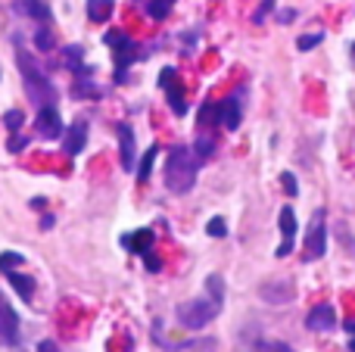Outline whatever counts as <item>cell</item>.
Returning a JSON list of instances; mask_svg holds the SVG:
<instances>
[{
	"label": "cell",
	"mask_w": 355,
	"mask_h": 352,
	"mask_svg": "<svg viewBox=\"0 0 355 352\" xmlns=\"http://www.w3.org/2000/svg\"><path fill=\"white\" fill-rule=\"evenodd\" d=\"M16 62H19V72H22V85H25V94H28L31 106H35V109H41V106H53L56 103V87H53V81L47 78V72L37 66L35 56H31L25 47H19Z\"/></svg>",
	"instance_id": "obj_1"
},
{
	"label": "cell",
	"mask_w": 355,
	"mask_h": 352,
	"mask_svg": "<svg viewBox=\"0 0 355 352\" xmlns=\"http://www.w3.org/2000/svg\"><path fill=\"white\" fill-rule=\"evenodd\" d=\"M196 175H200V159L190 147H172L166 159V187L172 193H190L196 184Z\"/></svg>",
	"instance_id": "obj_2"
},
{
	"label": "cell",
	"mask_w": 355,
	"mask_h": 352,
	"mask_svg": "<svg viewBox=\"0 0 355 352\" xmlns=\"http://www.w3.org/2000/svg\"><path fill=\"white\" fill-rule=\"evenodd\" d=\"M103 41L110 44L112 50V62H116V85H125L128 81V69L135 66L137 60H144V50L135 37H128L125 31H106Z\"/></svg>",
	"instance_id": "obj_3"
},
{
	"label": "cell",
	"mask_w": 355,
	"mask_h": 352,
	"mask_svg": "<svg viewBox=\"0 0 355 352\" xmlns=\"http://www.w3.org/2000/svg\"><path fill=\"white\" fill-rule=\"evenodd\" d=\"M221 309H225V303H218V299L212 297H196V299H187V303L178 306L175 318L181 328L187 331H202L209 322H215V318L221 315Z\"/></svg>",
	"instance_id": "obj_4"
},
{
	"label": "cell",
	"mask_w": 355,
	"mask_h": 352,
	"mask_svg": "<svg viewBox=\"0 0 355 352\" xmlns=\"http://www.w3.org/2000/svg\"><path fill=\"white\" fill-rule=\"evenodd\" d=\"M16 265H25V256L22 253H10V249H6V253H0V274L10 281V287L25 299V303H31V299H35V281H31L28 274L16 272Z\"/></svg>",
	"instance_id": "obj_5"
},
{
	"label": "cell",
	"mask_w": 355,
	"mask_h": 352,
	"mask_svg": "<svg viewBox=\"0 0 355 352\" xmlns=\"http://www.w3.org/2000/svg\"><path fill=\"white\" fill-rule=\"evenodd\" d=\"M324 253H327V228H324V209H318L306 231V240H302V262H318Z\"/></svg>",
	"instance_id": "obj_6"
},
{
	"label": "cell",
	"mask_w": 355,
	"mask_h": 352,
	"mask_svg": "<svg viewBox=\"0 0 355 352\" xmlns=\"http://www.w3.org/2000/svg\"><path fill=\"white\" fill-rule=\"evenodd\" d=\"M243 97L246 87H237L234 94H227L225 100H218V125L227 131H237L243 122Z\"/></svg>",
	"instance_id": "obj_7"
},
{
	"label": "cell",
	"mask_w": 355,
	"mask_h": 352,
	"mask_svg": "<svg viewBox=\"0 0 355 352\" xmlns=\"http://www.w3.org/2000/svg\"><path fill=\"white\" fill-rule=\"evenodd\" d=\"M35 131H37V137H44V141H60L62 137L66 125H62V116H60V109H56V103L53 106H41V109H37Z\"/></svg>",
	"instance_id": "obj_8"
},
{
	"label": "cell",
	"mask_w": 355,
	"mask_h": 352,
	"mask_svg": "<svg viewBox=\"0 0 355 352\" xmlns=\"http://www.w3.org/2000/svg\"><path fill=\"white\" fill-rule=\"evenodd\" d=\"M159 87L168 97V109H172L175 116H184V112H187V97H184V87H181V81H178V72L172 66H166L159 72Z\"/></svg>",
	"instance_id": "obj_9"
},
{
	"label": "cell",
	"mask_w": 355,
	"mask_h": 352,
	"mask_svg": "<svg viewBox=\"0 0 355 352\" xmlns=\"http://www.w3.org/2000/svg\"><path fill=\"white\" fill-rule=\"evenodd\" d=\"M116 134H119V162H122L125 172L137 168V143H135V131H131L128 122H119L116 125Z\"/></svg>",
	"instance_id": "obj_10"
},
{
	"label": "cell",
	"mask_w": 355,
	"mask_h": 352,
	"mask_svg": "<svg viewBox=\"0 0 355 352\" xmlns=\"http://www.w3.org/2000/svg\"><path fill=\"white\" fill-rule=\"evenodd\" d=\"M16 343H19V315L0 293V346H16Z\"/></svg>",
	"instance_id": "obj_11"
},
{
	"label": "cell",
	"mask_w": 355,
	"mask_h": 352,
	"mask_svg": "<svg viewBox=\"0 0 355 352\" xmlns=\"http://www.w3.org/2000/svg\"><path fill=\"white\" fill-rule=\"evenodd\" d=\"M277 225H281V247L275 249V256H277V259H287V256L293 253V247H296V215H293V209H290V206H284V209H281Z\"/></svg>",
	"instance_id": "obj_12"
},
{
	"label": "cell",
	"mask_w": 355,
	"mask_h": 352,
	"mask_svg": "<svg viewBox=\"0 0 355 352\" xmlns=\"http://www.w3.org/2000/svg\"><path fill=\"white\" fill-rule=\"evenodd\" d=\"M306 328L315 331V334H331V331L337 328V312H334V306L331 303L312 306V312H309V318H306Z\"/></svg>",
	"instance_id": "obj_13"
},
{
	"label": "cell",
	"mask_w": 355,
	"mask_h": 352,
	"mask_svg": "<svg viewBox=\"0 0 355 352\" xmlns=\"http://www.w3.org/2000/svg\"><path fill=\"white\" fill-rule=\"evenodd\" d=\"M87 122L85 118H78V122H72L66 131H62V150H66V156H78L81 150L87 147Z\"/></svg>",
	"instance_id": "obj_14"
},
{
	"label": "cell",
	"mask_w": 355,
	"mask_h": 352,
	"mask_svg": "<svg viewBox=\"0 0 355 352\" xmlns=\"http://www.w3.org/2000/svg\"><path fill=\"white\" fill-rule=\"evenodd\" d=\"M259 293H262L265 303H290L296 290H293V281H290V278H281V281H265Z\"/></svg>",
	"instance_id": "obj_15"
},
{
	"label": "cell",
	"mask_w": 355,
	"mask_h": 352,
	"mask_svg": "<svg viewBox=\"0 0 355 352\" xmlns=\"http://www.w3.org/2000/svg\"><path fill=\"white\" fill-rule=\"evenodd\" d=\"M153 243H156L153 228H137V231H131V234L122 237V247L128 249V253H137V256L150 253V249H153Z\"/></svg>",
	"instance_id": "obj_16"
},
{
	"label": "cell",
	"mask_w": 355,
	"mask_h": 352,
	"mask_svg": "<svg viewBox=\"0 0 355 352\" xmlns=\"http://www.w3.org/2000/svg\"><path fill=\"white\" fill-rule=\"evenodd\" d=\"M12 10L19 12V16H28V19H35V22H41V25H47L50 22V6L44 3V0H16L12 3Z\"/></svg>",
	"instance_id": "obj_17"
},
{
	"label": "cell",
	"mask_w": 355,
	"mask_h": 352,
	"mask_svg": "<svg viewBox=\"0 0 355 352\" xmlns=\"http://www.w3.org/2000/svg\"><path fill=\"white\" fill-rule=\"evenodd\" d=\"M62 66L75 75H94V66H85V47L81 44H69L62 50Z\"/></svg>",
	"instance_id": "obj_18"
},
{
	"label": "cell",
	"mask_w": 355,
	"mask_h": 352,
	"mask_svg": "<svg viewBox=\"0 0 355 352\" xmlns=\"http://www.w3.org/2000/svg\"><path fill=\"white\" fill-rule=\"evenodd\" d=\"M72 94L78 100H100V97H103V91L94 85V75H78V78H75V85H72Z\"/></svg>",
	"instance_id": "obj_19"
},
{
	"label": "cell",
	"mask_w": 355,
	"mask_h": 352,
	"mask_svg": "<svg viewBox=\"0 0 355 352\" xmlns=\"http://www.w3.org/2000/svg\"><path fill=\"white\" fill-rule=\"evenodd\" d=\"M112 10H116V3L112 0H87V19L91 22H106V19L112 16Z\"/></svg>",
	"instance_id": "obj_20"
},
{
	"label": "cell",
	"mask_w": 355,
	"mask_h": 352,
	"mask_svg": "<svg viewBox=\"0 0 355 352\" xmlns=\"http://www.w3.org/2000/svg\"><path fill=\"white\" fill-rule=\"evenodd\" d=\"M218 125V100H206L200 106V131H212Z\"/></svg>",
	"instance_id": "obj_21"
},
{
	"label": "cell",
	"mask_w": 355,
	"mask_h": 352,
	"mask_svg": "<svg viewBox=\"0 0 355 352\" xmlns=\"http://www.w3.org/2000/svg\"><path fill=\"white\" fill-rule=\"evenodd\" d=\"M193 153L200 162H209L215 156V137L209 134V131H200V137H196V143H193Z\"/></svg>",
	"instance_id": "obj_22"
},
{
	"label": "cell",
	"mask_w": 355,
	"mask_h": 352,
	"mask_svg": "<svg viewBox=\"0 0 355 352\" xmlns=\"http://www.w3.org/2000/svg\"><path fill=\"white\" fill-rule=\"evenodd\" d=\"M156 156H159V147H150L147 153H144V159L137 162V181H141V184H147L150 181V172H153V162H156Z\"/></svg>",
	"instance_id": "obj_23"
},
{
	"label": "cell",
	"mask_w": 355,
	"mask_h": 352,
	"mask_svg": "<svg viewBox=\"0 0 355 352\" xmlns=\"http://www.w3.org/2000/svg\"><path fill=\"white\" fill-rule=\"evenodd\" d=\"M172 6H175V0H150V3H147V16L156 19V22H162V19L172 12Z\"/></svg>",
	"instance_id": "obj_24"
},
{
	"label": "cell",
	"mask_w": 355,
	"mask_h": 352,
	"mask_svg": "<svg viewBox=\"0 0 355 352\" xmlns=\"http://www.w3.org/2000/svg\"><path fill=\"white\" fill-rule=\"evenodd\" d=\"M35 47L41 50V53L53 50V31H50V25H41V28L35 31Z\"/></svg>",
	"instance_id": "obj_25"
},
{
	"label": "cell",
	"mask_w": 355,
	"mask_h": 352,
	"mask_svg": "<svg viewBox=\"0 0 355 352\" xmlns=\"http://www.w3.org/2000/svg\"><path fill=\"white\" fill-rule=\"evenodd\" d=\"M206 290L212 299H218V303H225V281H221V274H209L206 278Z\"/></svg>",
	"instance_id": "obj_26"
},
{
	"label": "cell",
	"mask_w": 355,
	"mask_h": 352,
	"mask_svg": "<svg viewBox=\"0 0 355 352\" xmlns=\"http://www.w3.org/2000/svg\"><path fill=\"white\" fill-rule=\"evenodd\" d=\"M3 125H6V131L10 134H19L22 131V125H25V116H22V109H10L3 116Z\"/></svg>",
	"instance_id": "obj_27"
},
{
	"label": "cell",
	"mask_w": 355,
	"mask_h": 352,
	"mask_svg": "<svg viewBox=\"0 0 355 352\" xmlns=\"http://www.w3.org/2000/svg\"><path fill=\"white\" fill-rule=\"evenodd\" d=\"M252 352H296V349L290 346V343H284V340H259Z\"/></svg>",
	"instance_id": "obj_28"
},
{
	"label": "cell",
	"mask_w": 355,
	"mask_h": 352,
	"mask_svg": "<svg viewBox=\"0 0 355 352\" xmlns=\"http://www.w3.org/2000/svg\"><path fill=\"white\" fill-rule=\"evenodd\" d=\"M206 234H209V237H227V222H225L221 215H215L212 222L206 225Z\"/></svg>",
	"instance_id": "obj_29"
},
{
	"label": "cell",
	"mask_w": 355,
	"mask_h": 352,
	"mask_svg": "<svg viewBox=\"0 0 355 352\" xmlns=\"http://www.w3.org/2000/svg\"><path fill=\"white\" fill-rule=\"evenodd\" d=\"M277 6V0H262V3L256 6V12H252V25H262L265 22V16H268L271 10Z\"/></svg>",
	"instance_id": "obj_30"
},
{
	"label": "cell",
	"mask_w": 355,
	"mask_h": 352,
	"mask_svg": "<svg viewBox=\"0 0 355 352\" xmlns=\"http://www.w3.org/2000/svg\"><path fill=\"white\" fill-rule=\"evenodd\" d=\"M324 41V35H321V31H315V35H302L300 41H296V47L302 50V53H306V50H312V47H318V44Z\"/></svg>",
	"instance_id": "obj_31"
},
{
	"label": "cell",
	"mask_w": 355,
	"mask_h": 352,
	"mask_svg": "<svg viewBox=\"0 0 355 352\" xmlns=\"http://www.w3.org/2000/svg\"><path fill=\"white\" fill-rule=\"evenodd\" d=\"M281 184H284V193H287V197H296V193H300V184H296V175L293 172H284L281 175Z\"/></svg>",
	"instance_id": "obj_32"
},
{
	"label": "cell",
	"mask_w": 355,
	"mask_h": 352,
	"mask_svg": "<svg viewBox=\"0 0 355 352\" xmlns=\"http://www.w3.org/2000/svg\"><path fill=\"white\" fill-rule=\"evenodd\" d=\"M144 265H147V272H162V256L159 253H144Z\"/></svg>",
	"instance_id": "obj_33"
},
{
	"label": "cell",
	"mask_w": 355,
	"mask_h": 352,
	"mask_svg": "<svg viewBox=\"0 0 355 352\" xmlns=\"http://www.w3.org/2000/svg\"><path fill=\"white\" fill-rule=\"evenodd\" d=\"M25 143H28V137H22V134H10V153H22Z\"/></svg>",
	"instance_id": "obj_34"
},
{
	"label": "cell",
	"mask_w": 355,
	"mask_h": 352,
	"mask_svg": "<svg viewBox=\"0 0 355 352\" xmlns=\"http://www.w3.org/2000/svg\"><path fill=\"white\" fill-rule=\"evenodd\" d=\"M346 334H349V352H355V318H349V322H343Z\"/></svg>",
	"instance_id": "obj_35"
},
{
	"label": "cell",
	"mask_w": 355,
	"mask_h": 352,
	"mask_svg": "<svg viewBox=\"0 0 355 352\" xmlns=\"http://www.w3.org/2000/svg\"><path fill=\"white\" fill-rule=\"evenodd\" d=\"M293 19H296V10H281L277 12V22H284V25L293 22Z\"/></svg>",
	"instance_id": "obj_36"
},
{
	"label": "cell",
	"mask_w": 355,
	"mask_h": 352,
	"mask_svg": "<svg viewBox=\"0 0 355 352\" xmlns=\"http://www.w3.org/2000/svg\"><path fill=\"white\" fill-rule=\"evenodd\" d=\"M37 352H60V346H56L53 340H41L37 343Z\"/></svg>",
	"instance_id": "obj_37"
},
{
	"label": "cell",
	"mask_w": 355,
	"mask_h": 352,
	"mask_svg": "<svg viewBox=\"0 0 355 352\" xmlns=\"http://www.w3.org/2000/svg\"><path fill=\"white\" fill-rule=\"evenodd\" d=\"M56 225V218L53 215H41V231H50Z\"/></svg>",
	"instance_id": "obj_38"
},
{
	"label": "cell",
	"mask_w": 355,
	"mask_h": 352,
	"mask_svg": "<svg viewBox=\"0 0 355 352\" xmlns=\"http://www.w3.org/2000/svg\"><path fill=\"white\" fill-rule=\"evenodd\" d=\"M44 206H47V200H44V197H35V200H31V209H44Z\"/></svg>",
	"instance_id": "obj_39"
}]
</instances>
